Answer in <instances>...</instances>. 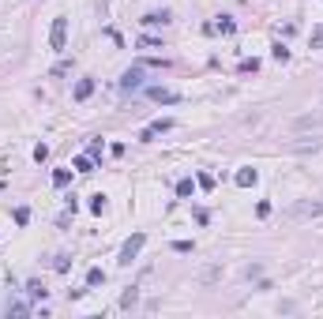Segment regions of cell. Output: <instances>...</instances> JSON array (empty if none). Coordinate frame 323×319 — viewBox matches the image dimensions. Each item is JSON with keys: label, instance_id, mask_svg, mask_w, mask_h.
<instances>
[{"label": "cell", "instance_id": "20", "mask_svg": "<svg viewBox=\"0 0 323 319\" xmlns=\"http://www.w3.org/2000/svg\"><path fill=\"white\" fill-rule=\"evenodd\" d=\"M169 128H173V120H154V124H151V132L158 135V132H169Z\"/></svg>", "mask_w": 323, "mask_h": 319}, {"label": "cell", "instance_id": "19", "mask_svg": "<svg viewBox=\"0 0 323 319\" xmlns=\"http://www.w3.org/2000/svg\"><path fill=\"white\" fill-rule=\"evenodd\" d=\"M26 222H30V210H26V207H15V226H26Z\"/></svg>", "mask_w": 323, "mask_h": 319}, {"label": "cell", "instance_id": "17", "mask_svg": "<svg viewBox=\"0 0 323 319\" xmlns=\"http://www.w3.org/2000/svg\"><path fill=\"white\" fill-rule=\"evenodd\" d=\"M136 301H139V293H136V289H128V293L120 297V308H132V304H136Z\"/></svg>", "mask_w": 323, "mask_h": 319}, {"label": "cell", "instance_id": "4", "mask_svg": "<svg viewBox=\"0 0 323 319\" xmlns=\"http://www.w3.org/2000/svg\"><path fill=\"white\" fill-rule=\"evenodd\" d=\"M136 86H143V68H128L124 76H120V90H136Z\"/></svg>", "mask_w": 323, "mask_h": 319}, {"label": "cell", "instance_id": "16", "mask_svg": "<svg viewBox=\"0 0 323 319\" xmlns=\"http://www.w3.org/2000/svg\"><path fill=\"white\" fill-rule=\"evenodd\" d=\"M271 57H274V60H282V64H286V60H289V49H286V45L278 42V45H274V49H271Z\"/></svg>", "mask_w": 323, "mask_h": 319}, {"label": "cell", "instance_id": "14", "mask_svg": "<svg viewBox=\"0 0 323 319\" xmlns=\"http://www.w3.org/2000/svg\"><path fill=\"white\" fill-rule=\"evenodd\" d=\"M8 316H30V304H23V301L8 304Z\"/></svg>", "mask_w": 323, "mask_h": 319}, {"label": "cell", "instance_id": "22", "mask_svg": "<svg viewBox=\"0 0 323 319\" xmlns=\"http://www.w3.org/2000/svg\"><path fill=\"white\" fill-rule=\"evenodd\" d=\"M45 158H49V147L38 143V147H34V161H45Z\"/></svg>", "mask_w": 323, "mask_h": 319}, {"label": "cell", "instance_id": "26", "mask_svg": "<svg viewBox=\"0 0 323 319\" xmlns=\"http://www.w3.org/2000/svg\"><path fill=\"white\" fill-rule=\"evenodd\" d=\"M312 49H323V26H320V30L312 34Z\"/></svg>", "mask_w": 323, "mask_h": 319}, {"label": "cell", "instance_id": "21", "mask_svg": "<svg viewBox=\"0 0 323 319\" xmlns=\"http://www.w3.org/2000/svg\"><path fill=\"white\" fill-rule=\"evenodd\" d=\"M90 210H94V214H102V210H105V195H94V199H90Z\"/></svg>", "mask_w": 323, "mask_h": 319}, {"label": "cell", "instance_id": "18", "mask_svg": "<svg viewBox=\"0 0 323 319\" xmlns=\"http://www.w3.org/2000/svg\"><path fill=\"white\" fill-rule=\"evenodd\" d=\"M53 267H57V270H68V267H72V259L60 252V255H53Z\"/></svg>", "mask_w": 323, "mask_h": 319}, {"label": "cell", "instance_id": "15", "mask_svg": "<svg viewBox=\"0 0 323 319\" xmlns=\"http://www.w3.org/2000/svg\"><path fill=\"white\" fill-rule=\"evenodd\" d=\"M68 180H72V173H68V169H57V173H53V184H57V188H64Z\"/></svg>", "mask_w": 323, "mask_h": 319}, {"label": "cell", "instance_id": "3", "mask_svg": "<svg viewBox=\"0 0 323 319\" xmlns=\"http://www.w3.org/2000/svg\"><path fill=\"white\" fill-rule=\"evenodd\" d=\"M49 45H53V49H64V45H68V19H64V15H57V19H53V26H49Z\"/></svg>", "mask_w": 323, "mask_h": 319}, {"label": "cell", "instance_id": "1", "mask_svg": "<svg viewBox=\"0 0 323 319\" xmlns=\"http://www.w3.org/2000/svg\"><path fill=\"white\" fill-rule=\"evenodd\" d=\"M323 214V203H312V199H301L293 203V207H286V218L289 222H297V218H320Z\"/></svg>", "mask_w": 323, "mask_h": 319}, {"label": "cell", "instance_id": "12", "mask_svg": "<svg viewBox=\"0 0 323 319\" xmlns=\"http://www.w3.org/2000/svg\"><path fill=\"white\" fill-rule=\"evenodd\" d=\"M192 192H196V180H188V176H184V180L177 184V195H180V199H188Z\"/></svg>", "mask_w": 323, "mask_h": 319}, {"label": "cell", "instance_id": "6", "mask_svg": "<svg viewBox=\"0 0 323 319\" xmlns=\"http://www.w3.org/2000/svg\"><path fill=\"white\" fill-rule=\"evenodd\" d=\"M94 94V79H79L76 83V101H86Z\"/></svg>", "mask_w": 323, "mask_h": 319}, {"label": "cell", "instance_id": "25", "mask_svg": "<svg viewBox=\"0 0 323 319\" xmlns=\"http://www.w3.org/2000/svg\"><path fill=\"white\" fill-rule=\"evenodd\" d=\"M139 45H143V49H162L158 38H139Z\"/></svg>", "mask_w": 323, "mask_h": 319}, {"label": "cell", "instance_id": "23", "mask_svg": "<svg viewBox=\"0 0 323 319\" xmlns=\"http://www.w3.org/2000/svg\"><path fill=\"white\" fill-rule=\"evenodd\" d=\"M241 72H259V60H255V57L252 60H241Z\"/></svg>", "mask_w": 323, "mask_h": 319}, {"label": "cell", "instance_id": "8", "mask_svg": "<svg viewBox=\"0 0 323 319\" xmlns=\"http://www.w3.org/2000/svg\"><path fill=\"white\" fill-rule=\"evenodd\" d=\"M233 180H237V188H252L255 184V169H237Z\"/></svg>", "mask_w": 323, "mask_h": 319}, {"label": "cell", "instance_id": "9", "mask_svg": "<svg viewBox=\"0 0 323 319\" xmlns=\"http://www.w3.org/2000/svg\"><path fill=\"white\" fill-rule=\"evenodd\" d=\"M102 282H105V270H102V267H90V270H86V286H102Z\"/></svg>", "mask_w": 323, "mask_h": 319}, {"label": "cell", "instance_id": "10", "mask_svg": "<svg viewBox=\"0 0 323 319\" xmlns=\"http://www.w3.org/2000/svg\"><path fill=\"white\" fill-rule=\"evenodd\" d=\"M26 293L34 297V301H45V293H49V289H45L42 282H26Z\"/></svg>", "mask_w": 323, "mask_h": 319}, {"label": "cell", "instance_id": "13", "mask_svg": "<svg viewBox=\"0 0 323 319\" xmlns=\"http://www.w3.org/2000/svg\"><path fill=\"white\" fill-rule=\"evenodd\" d=\"M76 169H79V173H94V158H90V154L76 158Z\"/></svg>", "mask_w": 323, "mask_h": 319}, {"label": "cell", "instance_id": "2", "mask_svg": "<svg viewBox=\"0 0 323 319\" xmlns=\"http://www.w3.org/2000/svg\"><path fill=\"white\" fill-rule=\"evenodd\" d=\"M143 244H147V233H132L128 237L124 248H120V267H132V259L143 252Z\"/></svg>", "mask_w": 323, "mask_h": 319}, {"label": "cell", "instance_id": "5", "mask_svg": "<svg viewBox=\"0 0 323 319\" xmlns=\"http://www.w3.org/2000/svg\"><path fill=\"white\" fill-rule=\"evenodd\" d=\"M147 94H151L154 101H165V105H173V101H177V94H173V90H165V86H151Z\"/></svg>", "mask_w": 323, "mask_h": 319}, {"label": "cell", "instance_id": "7", "mask_svg": "<svg viewBox=\"0 0 323 319\" xmlns=\"http://www.w3.org/2000/svg\"><path fill=\"white\" fill-rule=\"evenodd\" d=\"M162 23H169V11H147L143 15V26H162Z\"/></svg>", "mask_w": 323, "mask_h": 319}, {"label": "cell", "instance_id": "24", "mask_svg": "<svg viewBox=\"0 0 323 319\" xmlns=\"http://www.w3.org/2000/svg\"><path fill=\"white\" fill-rule=\"evenodd\" d=\"M173 252H180V255H188V252H192V240H177V244H173Z\"/></svg>", "mask_w": 323, "mask_h": 319}, {"label": "cell", "instance_id": "11", "mask_svg": "<svg viewBox=\"0 0 323 319\" xmlns=\"http://www.w3.org/2000/svg\"><path fill=\"white\" fill-rule=\"evenodd\" d=\"M214 30H222V34H233V30H237V23H233L230 15H218V23H214Z\"/></svg>", "mask_w": 323, "mask_h": 319}]
</instances>
